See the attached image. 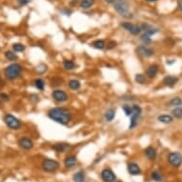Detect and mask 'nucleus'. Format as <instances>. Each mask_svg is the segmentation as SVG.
Listing matches in <instances>:
<instances>
[{
  "label": "nucleus",
  "mask_w": 182,
  "mask_h": 182,
  "mask_svg": "<svg viewBox=\"0 0 182 182\" xmlns=\"http://www.w3.org/2000/svg\"><path fill=\"white\" fill-rule=\"evenodd\" d=\"M48 116L52 120L61 125H67L72 119V113L65 108H53L48 112Z\"/></svg>",
  "instance_id": "f257e3e1"
},
{
  "label": "nucleus",
  "mask_w": 182,
  "mask_h": 182,
  "mask_svg": "<svg viewBox=\"0 0 182 182\" xmlns=\"http://www.w3.org/2000/svg\"><path fill=\"white\" fill-rule=\"evenodd\" d=\"M21 74H22V66L18 63H12L7 66L6 69L4 70V75L9 80H14L20 77Z\"/></svg>",
  "instance_id": "f03ea898"
},
{
  "label": "nucleus",
  "mask_w": 182,
  "mask_h": 182,
  "mask_svg": "<svg viewBox=\"0 0 182 182\" xmlns=\"http://www.w3.org/2000/svg\"><path fill=\"white\" fill-rule=\"evenodd\" d=\"M4 122H5L7 127H9L12 130H18L21 128V126H22V122H21L17 117L11 115V113L5 115V116H4Z\"/></svg>",
  "instance_id": "7ed1b4c3"
},
{
  "label": "nucleus",
  "mask_w": 182,
  "mask_h": 182,
  "mask_svg": "<svg viewBox=\"0 0 182 182\" xmlns=\"http://www.w3.org/2000/svg\"><path fill=\"white\" fill-rule=\"evenodd\" d=\"M113 8L120 15L128 16L127 14H129L130 6L125 0H116L115 3H113Z\"/></svg>",
  "instance_id": "20e7f679"
},
{
  "label": "nucleus",
  "mask_w": 182,
  "mask_h": 182,
  "mask_svg": "<svg viewBox=\"0 0 182 182\" xmlns=\"http://www.w3.org/2000/svg\"><path fill=\"white\" fill-rule=\"evenodd\" d=\"M42 168L45 172L53 173L59 169V162L52 158H45L42 162Z\"/></svg>",
  "instance_id": "39448f33"
},
{
  "label": "nucleus",
  "mask_w": 182,
  "mask_h": 182,
  "mask_svg": "<svg viewBox=\"0 0 182 182\" xmlns=\"http://www.w3.org/2000/svg\"><path fill=\"white\" fill-rule=\"evenodd\" d=\"M132 108H133V113H132V115H131V121H130V126H129L130 129H134V127L137 125L138 119L142 113L141 108L137 105H134Z\"/></svg>",
  "instance_id": "423d86ee"
},
{
  "label": "nucleus",
  "mask_w": 182,
  "mask_h": 182,
  "mask_svg": "<svg viewBox=\"0 0 182 182\" xmlns=\"http://www.w3.org/2000/svg\"><path fill=\"white\" fill-rule=\"evenodd\" d=\"M168 161L173 167L178 168L182 164V155L179 153H177V152L171 153L168 155Z\"/></svg>",
  "instance_id": "0eeeda50"
},
{
  "label": "nucleus",
  "mask_w": 182,
  "mask_h": 182,
  "mask_svg": "<svg viewBox=\"0 0 182 182\" xmlns=\"http://www.w3.org/2000/svg\"><path fill=\"white\" fill-rule=\"evenodd\" d=\"M101 179L104 182H115L116 180V176L111 169H104L100 173Z\"/></svg>",
  "instance_id": "6e6552de"
},
{
  "label": "nucleus",
  "mask_w": 182,
  "mask_h": 182,
  "mask_svg": "<svg viewBox=\"0 0 182 182\" xmlns=\"http://www.w3.org/2000/svg\"><path fill=\"white\" fill-rule=\"evenodd\" d=\"M122 27H123L125 30H127L129 32H131L132 35H139V33L141 32V28L137 26V25H135V24H133V23H131V22H124V23H122L121 25Z\"/></svg>",
  "instance_id": "1a4fd4ad"
},
{
  "label": "nucleus",
  "mask_w": 182,
  "mask_h": 182,
  "mask_svg": "<svg viewBox=\"0 0 182 182\" xmlns=\"http://www.w3.org/2000/svg\"><path fill=\"white\" fill-rule=\"evenodd\" d=\"M53 98L59 103H63L68 100V95L62 90H54L53 92Z\"/></svg>",
  "instance_id": "9d476101"
},
{
  "label": "nucleus",
  "mask_w": 182,
  "mask_h": 182,
  "mask_svg": "<svg viewBox=\"0 0 182 182\" xmlns=\"http://www.w3.org/2000/svg\"><path fill=\"white\" fill-rule=\"evenodd\" d=\"M18 144L24 150H31L33 148V142L29 137H21L18 141Z\"/></svg>",
  "instance_id": "9b49d317"
},
{
  "label": "nucleus",
  "mask_w": 182,
  "mask_h": 182,
  "mask_svg": "<svg viewBox=\"0 0 182 182\" xmlns=\"http://www.w3.org/2000/svg\"><path fill=\"white\" fill-rule=\"evenodd\" d=\"M136 52L140 54L142 56H145V57H150V56H154V51L152 49H149L145 47V46H139V47L136 49Z\"/></svg>",
  "instance_id": "f8f14e48"
},
{
  "label": "nucleus",
  "mask_w": 182,
  "mask_h": 182,
  "mask_svg": "<svg viewBox=\"0 0 182 182\" xmlns=\"http://www.w3.org/2000/svg\"><path fill=\"white\" fill-rule=\"evenodd\" d=\"M128 172H129L130 175H132V176H137L140 173L141 170H140V167H139V165L137 163L132 162L128 165Z\"/></svg>",
  "instance_id": "ddd939ff"
},
{
  "label": "nucleus",
  "mask_w": 182,
  "mask_h": 182,
  "mask_svg": "<svg viewBox=\"0 0 182 182\" xmlns=\"http://www.w3.org/2000/svg\"><path fill=\"white\" fill-rule=\"evenodd\" d=\"M77 156L72 155L67 156V157L65 158V160H64V165H65L66 168H72V167H74L75 164H77Z\"/></svg>",
  "instance_id": "4468645a"
},
{
  "label": "nucleus",
  "mask_w": 182,
  "mask_h": 182,
  "mask_svg": "<svg viewBox=\"0 0 182 182\" xmlns=\"http://www.w3.org/2000/svg\"><path fill=\"white\" fill-rule=\"evenodd\" d=\"M178 81V78L176 77H173V75H168L164 79H163V83L164 85H166L168 87H173Z\"/></svg>",
  "instance_id": "2eb2a0df"
},
{
  "label": "nucleus",
  "mask_w": 182,
  "mask_h": 182,
  "mask_svg": "<svg viewBox=\"0 0 182 182\" xmlns=\"http://www.w3.org/2000/svg\"><path fill=\"white\" fill-rule=\"evenodd\" d=\"M70 145L67 143H56V145L53 146V149L56 151L57 153H64L67 150H69Z\"/></svg>",
  "instance_id": "dca6fc26"
},
{
  "label": "nucleus",
  "mask_w": 182,
  "mask_h": 182,
  "mask_svg": "<svg viewBox=\"0 0 182 182\" xmlns=\"http://www.w3.org/2000/svg\"><path fill=\"white\" fill-rule=\"evenodd\" d=\"M157 72H158V68L156 65H152L147 69L146 71V74L148 77L150 78H153L155 77L156 74H157Z\"/></svg>",
  "instance_id": "f3484780"
},
{
  "label": "nucleus",
  "mask_w": 182,
  "mask_h": 182,
  "mask_svg": "<svg viewBox=\"0 0 182 182\" xmlns=\"http://www.w3.org/2000/svg\"><path fill=\"white\" fill-rule=\"evenodd\" d=\"M140 28H141V30H143V31L145 32L146 35H150V36L155 35V33H156V32H158L157 29H155V28L151 27V26H149V25H147V24H143L142 27H140Z\"/></svg>",
  "instance_id": "a211bd4d"
},
{
  "label": "nucleus",
  "mask_w": 182,
  "mask_h": 182,
  "mask_svg": "<svg viewBox=\"0 0 182 182\" xmlns=\"http://www.w3.org/2000/svg\"><path fill=\"white\" fill-rule=\"evenodd\" d=\"M145 155L150 160H154L156 157V151L153 147H147L145 149Z\"/></svg>",
  "instance_id": "6ab92c4d"
},
{
  "label": "nucleus",
  "mask_w": 182,
  "mask_h": 182,
  "mask_svg": "<svg viewBox=\"0 0 182 182\" xmlns=\"http://www.w3.org/2000/svg\"><path fill=\"white\" fill-rule=\"evenodd\" d=\"M73 179L74 182H87L85 180V175H84V173L82 171L75 173L73 176Z\"/></svg>",
  "instance_id": "aec40b11"
},
{
  "label": "nucleus",
  "mask_w": 182,
  "mask_h": 182,
  "mask_svg": "<svg viewBox=\"0 0 182 182\" xmlns=\"http://www.w3.org/2000/svg\"><path fill=\"white\" fill-rule=\"evenodd\" d=\"M158 121L164 124H169L173 122V117L169 115H161L158 116Z\"/></svg>",
  "instance_id": "412c9836"
},
{
  "label": "nucleus",
  "mask_w": 182,
  "mask_h": 182,
  "mask_svg": "<svg viewBox=\"0 0 182 182\" xmlns=\"http://www.w3.org/2000/svg\"><path fill=\"white\" fill-rule=\"evenodd\" d=\"M115 116H116V111L113 109H109L108 111L105 113V119L108 122L113 121Z\"/></svg>",
  "instance_id": "4be33fe9"
},
{
  "label": "nucleus",
  "mask_w": 182,
  "mask_h": 182,
  "mask_svg": "<svg viewBox=\"0 0 182 182\" xmlns=\"http://www.w3.org/2000/svg\"><path fill=\"white\" fill-rule=\"evenodd\" d=\"M68 85H69L70 89H72V90L77 91V90H78V89L80 88L81 84H80V82L78 81V80H77V79H72V80H70V81H69V83H68Z\"/></svg>",
  "instance_id": "5701e85b"
},
{
  "label": "nucleus",
  "mask_w": 182,
  "mask_h": 182,
  "mask_svg": "<svg viewBox=\"0 0 182 182\" xmlns=\"http://www.w3.org/2000/svg\"><path fill=\"white\" fill-rule=\"evenodd\" d=\"M92 47L97 49V50H103L106 47V44H105V41L102 39H98V40H95L92 42Z\"/></svg>",
  "instance_id": "b1692460"
},
{
  "label": "nucleus",
  "mask_w": 182,
  "mask_h": 182,
  "mask_svg": "<svg viewBox=\"0 0 182 182\" xmlns=\"http://www.w3.org/2000/svg\"><path fill=\"white\" fill-rule=\"evenodd\" d=\"M94 3H95V0H81V2H80V7H81L82 9H89V8H91L94 5Z\"/></svg>",
  "instance_id": "393cba45"
},
{
  "label": "nucleus",
  "mask_w": 182,
  "mask_h": 182,
  "mask_svg": "<svg viewBox=\"0 0 182 182\" xmlns=\"http://www.w3.org/2000/svg\"><path fill=\"white\" fill-rule=\"evenodd\" d=\"M5 57L10 61H14L17 59V56L14 52H12V51H7L5 53Z\"/></svg>",
  "instance_id": "a878e982"
},
{
  "label": "nucleus",
  "mask_w": 182,
  "mask_h": 182,
  "mask_svg": "<svg viewBox=\"0 0 182 182\" xmlns=\"http://www.w3.org/2000/svg\"><path fill=\"white\" fill-rule=\"evenodd\" d=\"M12 50L14 53H22L25 51V46L21 43H14L12 45Z\"/></svg>",
  "instance_id": "bb28decb"
},
{
  "label": "nucleus",
  "mask_w": 182,
  "mask_h": 182,
  "mask_svg": "<svg viewBox=\"0 0 182 182\" xmlns=\"http://www.w3.org/2000/svg\"><path fill=\"white\" fill-rule=\"evenodd\" d=\"M35 85L36 89H38L39 91H43L44 88H45V81L43 79L38 78L35 81Z\"/></svg>",
  "instance_id": "cd10ccee"
},
{
  "label": "nucleus",
  "mask_w": 182,
  "mask_h": 182,
  "mask_svg": "<svg viewBox=\"0 0 182 182\" xmlns=\"http://www.w3.org/2000/svg\"><path fill=\"white\" fill-rule=\"evenodd\" d=\"M151 176H152V178H153V180L156 181V182H161L163 180V177L161 176V173H158V172H153L151 173Z\"/></svg>",
  "instance_id": "c85d7f7f"
},
{
  "label": "nucleus",
  "mask_w": 182,
  "mask_h": 182,
  "mask_svg": "<svg viewBox=\"0 0 182 182\" xmlns=\"http://www.w3.org/2000/svg\"><path fill=\"white\" fill-rule=\"evenodd\" d=\"M63 65H64V68L66 70H74L75 68V64L72 60H65Z\"/></svg>",
  "instance_id": "c756f323"
},
{
  "label": "nucleus",
  "mask_w": 182,
  "mask_h": 182,
  "mask_svg": "<svg viewBox=\"0 0 182 182\" xmlns=\"http://www.w3.org/2000/svg\"><path fill=\"white\" fill-rule=\"evenodd\" d=\"M135 81H136L138 84H144L146 82V78L142 74H137L136 75H135Z\"/></svg>",
  "instance_id": "7c9ffc66"
},
{
  "label": "nucleus",
  "mask_w": 182,
  "mask_h": 182,
  "mask_svg": "<svg viewBox=\"0 0 182 182\" xmlns=\"http://www.w3.org/2000/svg\"><path fill=\"white\" fill-rule=\"evenodd\" d=\"M181 103H182V100L179 98V97H173V98L171 99L169 104L172 105V106H179Z\"/></svg>",
  "instance_id": "2f4dec72"
},
{
  "label": "nucleus",
  "mask_w": 182,
  "mask_h": 182,
  "mask_svg": "<svg viewBox=\"0 0 182 182\" xmlns=\"http://www.w3.org/2000/svg\"><path fill=\"white\" fill-rule=\"evenodd\" d=\"M123 111L126 113L127 116H131V115H132V113H133V108L130 107L129 105H124L123 106Z\"/></svg>",
  "instance_id": "473e14b6"
},
{
  "label": "nucleus",
  "mask_w": 182,
  "mask_h": 182,
  "mask_svg": "<svg viewBox=\"0 0 182 182\" xmlns=\"http://www.w3.org/2000/svg\"><path fill=\"white\" fill-rule=\"evenodd\" d=\"M140 40L143 42L144 44H149V43H151V37H150V35H143L141 37H140Z\"/></svg>",
  "instance_id": "72a5a7b5"
},
{
  "label": "nucleus",
  "mask_w": 182,
  "mask_h": 182,
  "mask_svg": "<svg viewBox=\"0 0 182 182\" xmlns=\"http://www.w3.org/2000/svg\"><path fill=\"white\" fill-rule=\"evenodd\" d=\"M173 115L177 118L181 117L182 116V108H176L173 111Z\"/></svg>",
  "instance_id": "f704fd0d"
},
{
  "label": "nucleus",
  "mask_w": 182,
  "mask_h": 182,
  "mask_svg": "<svg viewBox=\"0 0 182 182\" xmlns=\"http://www.w3.org/2000/svg\"><path fill=\"white\" fill-rule=\"evenodd\" d=\"M116 46V41H111V42H109V43L107 44V49L108 50H112Z\"/></svg>",
  "instance_id": "c9c22d12"
},
{
  "label": "nucleus",
  "mask_w": 182,
  "mask_h": 182,
  "mask_svg": "<svg viewBox=\"0 0 182 182\" xmlns=\"http://www.w3.org/2000/svg\"><path fill=\"white\" fill-rule=\"evenodd\" d=\"M0 99L2 101H8L10 98H9V95L6 94H0Z\"/></svg>",
  "instance_id": "e433bc0d"
},
{
  "label": "nucleus",
  "mask_w": 182,
  "mask_h": 182,
  "mask_svg": "<svg viewBox=\"0 0 182 182\" xmlns=\"http://www.w3.org/2000/svg\"><path fill=\"white\" fill-rule=\"evenodd\" d=\"M30 2V0H18V3L20 6H24L26 5V4H28Z\"/></svg>",
  "instance_id": "4c0bfd02"
},
{
  "label": "nucleus",
  "mask_w": 182,
  "mask_h": 182,
  "mask_svg": "<svg viewBox=\"0 0 182 182\" xmlns=\"http://www.w3.org/2000/svg\"><path fill=\"white\" fill-rule=\"evenodd\" d=\"M178 7H179V9L182 10V0H180L179 3H178Z\"/></svg>",
  "instance_id": "58836bf2"
},
{
  "label": "nucleus",
  "mask_w": 182,
  "mask_h": 182,
  "mask_svg": "<svg viewBox=\"0 0 182 182\" xmlns=\"http://www.w3.org/2000/svg\"><path fill=\"white\" fill-rule=\"evenodd\" d=\"M106 2H108V3H115L116 0H105Z\"/></svg>",
  "instance_id": "ea45409f"
},
{
  "label": "nucleus",
  "mask_w": 182,
  "mask_h": 182,
  "mask_svg": "<svg viewBox=\"0 0 182 182\" xmlns=\"http://www.w3.org/2000/svg\"><path fill=\"white\" fill-rule=\"evenodd\" d=\"M147 2H154V1H156V0H145Z\"/></svg>",
  "instance_id": "a19ab883"
},
{
  "label": "nucleus",
  "mask_w": 182,
  "mask_h": 182,
  "mask_svg": "<svg viewBox=\"0 0 182 182\" xmlns=\"http://www.w3.org/2000/svg\"><path fill=\"white\" fill-rule=\"evenodd\" d=\"M1 82H2V79H1V77H0V84H1Z\"/></svg>",
  "instance_id": "79ce46f5"
},
{
  "label": "nucleus",
  "mask_w": 182,
  "mask_h": 182,
  "mask_svg": "<svg viewBox=\"0 0 182 182\" xmlns=\"http://www.w3.org/2000/svg\"><path fill=\"white\" fill-rule=\"evenodd\" d=\"M115 182H121V181H115Z\"/></svg>",
  "instance_id": "37998d69"
}]
</instances>
